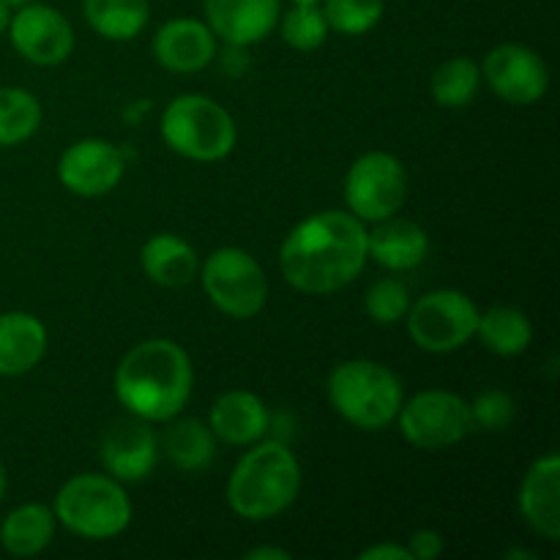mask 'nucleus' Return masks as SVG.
Returning <instances> with one entry per match:
<instances>
[{"mask_svg":"<svg viewBox=\"0 0 560 560\" xmlns=\"http://www.w3.org/2000/svg\"><path fill=\"white\" fill-rule=\"evenodd\" d=\"M481 77L495 96L517 107L541 102L550 88L545 58L525 44H501L492 49L481 66Z\"/></svg>","mask_w":560,"mask_h":560,"instance_id":"obj_11","label":"nucleus"},{"mask_svg":"<svg viewBox=\"0 0 560 560\" xmlns=\"http://www.w3.org/2000/svg\"><path fill=\"white\" fill-rule=\"evenodd\" d=\"M126 173L124 153L107 140L88 137L63 151L58 162V178L71 195L102 197L120 184Z\"/></svg>","mask_w":560,"mask_h":560,"instance_id":"obj_13","label":"nucleus"},{"mask_svg":"<svg viewBox=\"0 0 560 560\" xmlns=\"http://www.w3.org/2000/svg\"><path fill=\"white\" fill-rule=\"evenodd\" d=\"M366 230L353 213L323 211L295 224L279 249L284 282L306 295L348 288L364 271Z\"/></svg>","mask_w":560,"mask_h":560,"instance_id":"obj_1","label":"nucleus"},{"mask_svg":"<svg viewBox=\"0 0 560 560\" xmlns=\"http://www.w3.org/2000/svg\"><path fill=\"white\" fill-rule=\"evenodd\" d=\"M408 547L410 558L413 560H435L443 556V536L438 534V530H430V528H421L416 530L413 539H410Z\"/></svg>","mask_w":560,"mask_h":560,"instance_id":"obj_32","label":"nucleus"},{"mask_svg":"<svg viewBox=\"0 0 560 560\" xmlns=\"http://www.w3.org/2000/svg\"><path fill=\"white\" fill-rule=\"evenodd\" d=\"M279 33L284 44L299 52H312L323 47L328 38V22L323 16L320 3H293L288 14H279Z\"/></svg>","mask_w":560,"mask_h":560,"instance_id":"obj_28","label":"nucleus"},{"mask_svg":"<svg viewBox=\"0 0 560 560\" xmlns=\"http://www.w3.org/2000/svg\"><path fill=\"white\" fill-rule=\"evenodd\" d=\"M410 293L399 279H377L366 293V315L381 326H394L405 320L410 310Z\"/></svg>","mask_w":560,"mask_h":560,"instance_id":"obj_30","label":"nucleus"},{"mask_svg":"<svg viewBox=\"0 0 560 560\" xmlns=\"http://www.w3.org/2000/svg\"><path fill=\"white\" fill-rule=\"evenodd\" d=\"M47 353V328L31 312L0 315V375L31 372Z\"/></svg>","mask_w":560,"mask_h":560,"instance_id":"obj_20","label":"nucleus"},{"mask_svg":"<svg viewBox=\"0 0 560 560\" xmlns=\"http://www.w3.org/2000/svg\"><path fill=\"white\" fill-rule=\"evenodd\" d=\"M520 512L525 523L547 541L560 539V457L547 452L534 459L520 487Z\"/></svg>","mask_w":560,"mask_h":560,"instance_id":"obj_16","label":"nucleus"},{"mask_svg":"<svg viewBox=\"0 0 560 560\" xmlns=\"http://www.w3.org/2000/svg\"><path fill=\"white\" fill-rule=\"evenodd\" d=\"M9 25H11V5L5 3V0H0V36L9 33Z\"/></svg>","mask_w":560,"mask_h":560,"instance_id":"obj_35","label":"nucleus"},{"mask_svg":"<svg viewBox=\"0 0 560 560\" xmlns=\"http://www.w3.org/2000/svg\"><path fill=\"white\" fill-rule=\"evenodd\" d=\"M246 560H290L288 550H279V547H255V550H249L244 556Z\"/></svg>","mask_w":560,"mask_h":560,"instance_id":"obj_34","label":"nucleus"},{"mask_svg":"<svg viewBox=\"0 0 560 560\" xmlns=\"http://www.w3.org/2000/svg\"><path fill=\"white\" fill-rule=\"evenodd\" d=\"M470 416H474V427H481L487 432H503L517 416V405L501 388H490V392L479 394L470 405Z\"/></svg>","mask_w":560,"mask_h":560,"instance_id":"obj_31","label":"nucleus"},{"mask_svg":"<svg viewBox=\"0 0 560 560\" xmlns=\"http://www.w3.org/2000/svg\"><path fill=\"white\" fill-rule=\"evenodd\" d=\"M200 279L211 304L235 320H249L266 306V273L260 262L241 246H222L213 252L202 266Z\"/></svg>","mask_w":560,"mask_h":560,"instance_id":"obj_7","label":"nucleus"},{"mask_svg":"<svg viewBox=\"0 0 560 560\" xmlns=\"http://www.w3.org/2000/svg\"><path fill=\"white\" fill-rule=\"evenodd\" d=\"M290 3H320V0H290Z\"/></svg>","mask_w":560,"mask_h":560,"instance_id":"obj_39","label":"nucleus"},{"mask_svg":"<svg viewBox=\"0 0 560 560\" xmlns=\"http://www.w3.org/2000/svg\"><path fill=\"white\" fill-rule=\"evenodd\" d=\"M115 397L135 419L156 424L180 416L195 386L189 353L170 339H148L131 348L115 370Z\"/></svg>","mask_w":560,"mask_h":560,"instance_id":"obj_2","label":"nucleus"},{"mask_svg":"<svg viewBox=\"0 0 560 560\" xmlns=\"http://www.w3.org/2000/svg\"><path fill=\"white\" fill-rule=\"evenodd\" d=\"M279 0H206V25L230 47H252L277 31Z\"/></svg>","mask_w":560,"mask_h":560,"instance_id":"obj_15","label":"nucleus"},{"mask_svg":"<svg viewBox=\"0 0 560 560\" xmlns=\"http://www.w3.org/2000/svg\"><path fill=\"white\" fill-rule=\"evenodd\" d=\"M481 85V69L470 58H452L432 74V96L441 107H468Z\"/></svg>","mask_w":560,"mask_h":560,"instance_id":"obj_27","label":"nucleus"},{"mask_svg":"<svg viewBox=\"0 0 560 560\" xmlns=\"http://www.w3.org/2000/svg\"><path fill=\"white\" fill-rule=\"evenodd\" d=\"M361 560H413L405 545H375L359 556Z\"/></svg>","mask_w":560,"mask_h":560,"instance_id":"obj_33","label":"nucleus"},{"mask_svg":"<svg viewBox=\"0 0 560 560\" xmlns=\"http://www.w3.org/2000/svg\"><path fill=\"white\" fill-rule=\"evenodd\" d=\"M320 9L328 31L342 36H364L383 20L386 0H323Z\"/></svg>","mask_w":560,"mask_h":560,"instance_id":"obj_29","label":"nucleus"},{"mask_svg":"<svg viewBox=\"0 0 560 560\" xmlns=\"http://www.w3.org/2000/svg\"><path fill=\"white\" fill-rule=\"evenodd\" d=\"M506 558H536L534 552H523V550H509Z\"/></svg>","mask_w":560,"mask_h":560,"instance_id":"obj_37","label":"nucleus"},{"mask_svg":"<svg viewBox=\"0 0 560 560\" xmlns=\"http://www.w3.org/2000/svg\"><path fill=\"white\" fill-rule=\"evenodd\" d=\"M42 126V104L25 88H0V148L31 140Z\"/></svg>","mask_w":560,"mask_h":560,"instance_id":"obj_26","label":"nucleus"},{"mask_svg":"<svg viewBox=\"0 0 560 560\" xmlns=\"http://www.w3.org/2000/svg\"><path fill=\"white\" fill-rule=\"evenodd\" d=\"M153 55L167 71L195 74L206 69L217 55V36L200 20H170L156 31Z\"/></svg>","mask_w":560,"mask_h":560,"instance_id":"obj_17","label":"nucleus"},{"mask_svg":"<svg viewBox=\"0 0 560 560\" xmlns=\"http://www.w3.org/2000/svg\"><path fill=\"white\" fill-rule=\"evenodd\" d=\"M142 271L159 288L178 290L186 288L197 277V252L191 249L189 241L178 238L173 233H156L145 241L140 252Z\"/></svg>","mask_w":560,"mask_h":560,"instance_id":"obj_21","label":"nucleus"},{"mask_svg":"<svg viewBox=\"0 0 560 560\" xmlns=\"http://www.w3.org/2000/svg\"><path fill=\"white\" fill-rule=\"evenodd\" d=\"M408 334L427 353H452L468 345L479 323V306L459 290H432L408 310Z\"/></svg>","mask_w":560,"mask_h":560,"instance_id":"obj_8","label":"nucleus"},{"mask_svg":"<svg viewBox=\"0 0 560 560\" xmlns=\"http://www.w3.org/2000/svg\"><path fill=\"white\" fill-rule=\"evenodd\" d=\"M476 337L490 353L520 355L534 342V326L517 306H492V310L479 312Z\"/></svg>","mask_w":560,"mask_h":560,"instance_id":"obj_23","label":"nucleus"},{"mask_svg":"<svg viewBox=\"0 0 560 560\" xmlns=\"http://www.w3.org/2000/svg\"><path fill=\"white\" fill-rule=\"evenodd\" d=\"M375 224L377 228L366 230V255L377 266L388 268V271H410L424 262L427 252H430V238L421 224L394 217L381 219Z\"/></svg>","mask_w":560,"mask_h":560,"instance_id":"obj_18","label":"nucleus"},{"mask_svg":"<svg viewBox=\"0 0 560 560\" xmlns=\"http://www.w3.org/2000/svg\"><path fill=\"white\" fill-rule=\"evenodd\" d=\"M164 452L178 470L200 474L217 457V435L202 421L180 419L164 435Z\"/></svg>","mask_w":560,"mask_h":560,"instance_id":"obj_25","label":"nucleus"},{"mask_svg":"<svg viewBox=\"0 0 560 560\" xmlns=\"http://www.w3.org/2000/svg\"><path fill=\"white\" fill-rule=\"evenodd\" d=\"M9 38L16 52L36 66L63 63L74 49L71 22L52 5L33 3V0L11 14Z\"/></svg>","mask_w":560,"mask_h":560,"instance_id":"obj_12","label":"nucleus"},{"mask_svg":"<svg viewBox=\"0 0 560 560\" xmlns=\"http://www.w3.org/2000/svg\"><path fill=\"white\" fill-rule=\"evenodd\" d=\"M345 200L361 222L394 217L408 200V173L394 153L370 151L355 159L345 178Z\"/></svg>","mask_w":560,"mask_h":560,"instance_id":"obj_10","label":"nucleus"},{"mask_svg":"<svg viewBox=\"0 0 560 560\" xmlns=\"http://www.w3.org/2000/svg\"><path fill=\"white\" fill-rule=\"evenodd\" d=\"M328 402L345 421L359 430L375 432L397 419L405 392L388 366L370 359H353L337 364L328 375Z\"/></svg>","mask_w":560,"mask_h":560,"instance_id":"obj_4","label":"nucleus"},{"mask_svg":"<svg viewBox=\"0 0 560 560\" xmlns=\"http://www.w3.org/2000/svg\"><path fill=\"white\" fill-rule=\"evenodd\" d=\"M55 512L44 503H25L14 509L0 525V545L9 556L33 558L49 547L55 539Z\"/></svg>","mask_w":560,"mask_h":560,"instance_id":"obj_22","label":"nucleus"},{"mask_svg":"<svg viewBox=\"0 0 560 560\" xmlns=\"http://www.w3.org/2000/svg\"><path fill=\"white\" fill-rule=\"evenodd\" d=\"M397 421L410 446L430 448V452L457 446L474 432L470 402L443 388H430L410 397L399 408Z\"/></svg>","mask_w":560,"mask_h":560,"instance_id":"obj_9","label":"nucleus"},{"mask_svg":"<svg viewBox=\"0 0 560 560\" xmlns=\"http://www.w3.org/2000/svg\"><path fill=\"white\" fill-rule=\"evenodd\" d=\"M268 408L252 392H228L213 402L211 432L230 446H252L268 430Z\"/></svg>","mask_w":560,"mask_h":560,"instance_id":"obj_19","label":"nucleus"},{"mask_svg":"<svg viewBox=\"0 0 560 560\" xmlns=\"http://www.w3.org/2000/svg\"><path fill=\"white\" fill-rule=\"evenodd\" d=\"M301 468L284 443L268 441L241 457L228 481V503L238 517L266 523L295 503Z\"/></svg>","mask_w":560,"mask_h":560,"instance_id":"obj_3","label":"nucleus"},{"mask_svg":"<svg viewBox=\"0 0 560 560\" xmlns=\"http://www.w3.org/2000/svg\"><path fill=\"white\" fill-rule=\"evenodd\" d=\"M55 520L80 539L102 541L124 534L131 523V501L118 479L80 474L55 495Z\"/></svg>","mask_w":560,"mask_h":560,"instance_id":"obj_5","label":"nucleus"},{"mask_svg":"<svg viewBox=\"0 0 560 560\" xmlns=\"http://www.w3.org/2000/svg\"><path fill=\"white\" fill-rule=\"evenodd\" d=\"M98 457H102L107 476H113V479L142 481L156 468L159 441L148 421H120L102 438Z\"/></svg>","mask_w":560,"mask_h":560,"instance_id":"obj_14","label":"nucleus"},{"mask_svg":"<svg viewBox=\"0 0 560 560\" xmlns=\"http://www.w3.org/2000/svg\"><path fill=\"white\" fill-rule=\"evenodd\" d=\"M5 487H9V479H5V468L0 465V501H3V495H5Z\"/></svg>","mask_w":560,"mask_h":560,"instance_id":"obj_36","label":"nucleus"},{"mask_svg":"<svg viewBox=\"0 0 560 560\" xmlns=\"http://www.w3.org/2000/svg\"><path fill=\"white\" fill-rule=\"evenodd\" d=\"M162 140L191 162H219L230 156L238 140L235 120L222 104L202 93H184L164 107Z\"/></svg>","mask_w":560,"mask_h":560,"instance_id":"obj_6","label":"nucleus"},{"mask_svg":"<svg viewBox=\"0 0 560 560\" xmlns=\"http://www.w3.org/2000/svg\"><path fill=\"white\" fill-rule=\"evenodd\" d=\"M5 3H9V5H25V3H31V0H5Z\"/></svg>","mask_w":560,"mask_h":560,"instance_id":"obj_38","label":"nucleus"},{"mask_svg":"<svg viewBox=\"0 0 560 560\" xmlns=\"http://www.w3.org/2000/svg\"><path fill=\"white\" fill-rule=\"evenodd\" d=\"M151 16L148 0H85V20L109 42H131L140 36Z\"/></svg>","mask_w":560,"mask_h":560,"instance_id":"obj_24","label":"nucleus"}]
</instances>
